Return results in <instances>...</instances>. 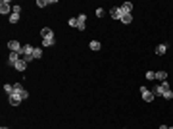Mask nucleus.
<instances>
[{
    "instance_id": "10",
    "label": "nucleus",
    "mask_w": 173,
    "mask_h": 129,
    "mask_svg": "<svg viewBox=\"0 0 173 129\" xmlns=\"http://www.w3.org/2000/svg\"><path fill=\"white\" fill-rule=\"evenodd\" d=\"M40 37H43V39H46V37H54V33H52L50 27H43V29H40Z\"/></svg>"
},
{
    "instance_id": "26",
    "label": "nucleus",
    "mask_w": 173,
    "mask_h": 129,
    "mask_svg": "<svg viewBox=\"0 0 173 129\" xmlns=\"http://www.w3.org/2000/svg\"><path fill=\"white\" fill-rule=\"evenodd\" d=\"M104 14H106V12L102 10V8H98V10H96V15H98V18H102V15H104Z\"/></svg>"
},
{
    "instance_id": "7",
    "label": "nucleus",
    "mask_w": 173,
    "mask_h": 129,
    "mask_svg": "<svg viewBox=\"0 0 173 129\" xmlns=\"http://www.w3.org/2000/svg\"><path fill=\"white\" fill-rule=\"evenodd\" d=\"M21 60V54L19 52H10V58H8V62H10V66H15V64Z\"/></svg>"
},
{
    "instance_id": "3",
    "label": "nucleus",
    "mask_w": 173,
    "mask_h": 129,
    "mask_svg": "<svg viewBox=\"0 0 173 129\" xmlns=\"http://www.w3.org/2000/svg\"><path fill=\"white\" fill-rule=\"evenodd\" d=\"M141 95H142V98H144V102H152V100L156 98L154 95H152L150 91H148L146 87H141Z\"/></svg>"
},
{
    "instance_id": "17",
    "label": "nucleus",
    "mask_w": 173,
    "mask_h": 129,
    "mask_svg": "<svg viewBox=\"0 0 173 129\" xmlns=\"http://www.w3.org/2000/svg\"><path fill=\"white\" fill-rule=\"evenodd\" d=\"M4 92H6L8 96L14 95V85H8V83H4Z\"/></svg>"
},
{
    "instance_id": "25",
    "label": "nucleus",
    "mask_w": 173,
    "mask_h": 129,
    "mask_svg": "<svg viewBox=\"0 0 173 129\" xmlns=\"http://www.w3.org/2000/svg\"><path fill=\"white\" fill-rule=\"evenodd\" d=\"M69 25H71V27H77V23H79V21H77V18H71V19H69Z\"/></svg>"
},
{
    "instance_id": "6",
    "label": "nucleus",
    "mask_w": 173,
    "mask_h": 129,
    "mask_svg": "<svg viewBox=\"0 0 173 129\" xmlns=\"http://www.w3.org/2000/svg\"><path fill=\"white\" fill-rule=\"evenodd\" d=\"M110 14H112V18L114 19H121V15H123V10H121V6H115V8H112V10H110Z\"/></svg>"
},
{
    "instance_id": "21",
    "label": "nucleus",
    "mask_w": 173,
    "mask_h": 129,
    "mask_svg": "<svg viewBox=\"0 0 173 129\" xmlns=\"http://www.w3.org/2000/svg\"><path fill=\"white\" fill-rule=\"evenodd\" d=\"M163 98H166V100H171V98H173V91H171V89L163 92Z\"/></svg>"
},
{
    "instance_id": "15",
    "label": "nucleus",
    "mask_w": 173,
    "mask_h": 129,
    "mask_svg": "<svg viewBox=\"0 0 173 129\" xmlns=\"http://www.w3.org/2000/svg\"><path fill=\"white\" fill-rule=\"evenodd\" d=\"M121 10H123V14H131V12H133V4H131V2H125L121 6Z\"/></svg>"
},
{
    "instance_id": "5",
    "label": "nucleus",
    "mask_w": 173,
    "mask_h": 129,
    "mask_svg": "<svg viewBox=\"0 0 173 129\" xmlns=\"http://www.w3.org/2000/svg\"><path fill=\"white\" fill-rule=\"evenodd\" d=\"M152 95H154V96H163V92H166V91H163V87H162V83H156V85L154 87H152Z\"/></svg>"
},
{
    "instance_id": "27",
    "label": "nucleus",
    "mask_w": 173,
    "mask_h": 129,
    "mask_svg": "<svg viewBox=\"0 0 173 129\" xmlns=\"http://www.w3.org/2000/svg\"><path fill=\"white\" fill-rule=\"evenodd\" d=\"M158 129H169V127H167V125H160Z\"/></svg>"
},
{
    "instance_id": "19",
    "label": "nucleus",
    "mask_w": 173,
    "mask_h": 129,
    "mask_svg": "<svg viewBox=\"0 0 173 129\" xmlns=\"http://www.w3.org/2000/svg\"><path fill=\"white\" fill-rule=\"evenodd\" d=\"M37 6L44 8V6H50V0H37Z\"/></svg>"
},
{
    "instance_id": "22",
    "label": "nucleus",
    "mask_w": 173,
    "mask_h": 129,
    "mask_svg": "<svg viewBox=\"0 0 173 129\" xmlns=\"http://www.w3.org/2000/svg\"><path fill=\"white\" fill-rule=\"evenodd\" d=\"M146 79H148V81L156 79V71H146Z\"/></svg>"
},
{
    "instance_id": "4",
    "label": "nucleus",
    "mask_w": 173,
    "mask_h": 129,
    "mask_svg": "<svg viewBox=\"0 0 173 129\" xmlns=\"http://www.w3.org/2000/svg\"><path fill=\"white\" fill-rule=\"evenodd\" d=\"M8 48H10L12 52H21V44H19L18 41H14V39H12V41H8Z\"/></svg>"
},
{
    "instance_id": "24",
    "label": "nucleus",
    "mask_w": 173,
    "mask_h": 129,
    "mask_svg": "<svg viewBox=\"0 0 173 129\" xmlns=\"http://www.w3.org/2000/svg\"><path fill=\"white\" fill-rule=\"evenodd\" d=\"M33 56H35V58H40V56H43V48H35Z\"/></svg>"
},
{
    "instance_id": "13",
    "label": "nucleus",
    "mask_w": 173,
    "mask_h": 129,
    "mask_svg": "<svg viewBox=\"0 0 173 129\" xmlns=\"http://www.w3.org/2000/svg\"><path fill=\"white\" fill-rule=\"evenodd\" d=\"M119 21H121V23H125V25H129V23L133 21V15H131V14H123Z\"/></svg>"
},
{
    "instance_id": "14",
    "label": "nucleus",
    "mask_w": 173,
    "mask_h": 129,
    "mask_svg": "<svg viewBox=\"0 0 173 129\" xmlns=\"http://www.w3.org/2000/svg\"><path fill=\"white\" fill-rule=\"evenodd\" d=\"M166 50H167V44H158V46H156V54L158 56L166 54Z\"/></svg>"
},
{
    "instance_id": "9",
    "label": "nucleus",
    "mask_w": 173,
    "mask_h": 129,
    "mask_svg": "<svg viewBox=\"0 0 173 129\" xmlns=\"http://www.w3.org/2000/svg\"><path fill=\"white\" fill-rule=\"evenodd\" d=\"M156 81H167V71L166 70L156 71Z\"/></svg>"
},
{
    "instance_id": "8",
    "label": "nucleus",
    "mask_w": 173,
    "mask_h": 129,
    "mask_svg": "<svg viewBox=\"0 0 173 129\" xmlns=\"http://www.w3.org/2000/svg\"><path fill=\"white\" fill-rule=\"evenodd\" d=\"M33 52H35V46H33V44H23V48H21V52H19V54H21V56H27V54H33Z\"/></svg>"
},
{
    "instance_id": "20",
    "label": "nucleus",
    "mask_w": 173,
    "mask_h": 129,
    "mask_svg": "<svg viewBox=\"0 0 173 129\" xmlns=\"http://www.w3.org/2000/svg\"><path fill=\"white\" fill-rule=\"evenodd\" d=\"M19 21V14H10V23H18Z\"/></svg>"
},
{
    "instance_id": "18",
    "label": "nucleus",
    "mask_w": 173,
    "mask_h": 129,
    "mask_svg": "<svg viewBox=\"0 0 173 129\" xmlns=\"http://www.w3.org/2000/svg\"><path fill=\"white\" fill-rule=\"evenodd\" d=\"M100 48H102V44L98 41H90V50H100Z\"/></svg>"
},
{
    "instance_id": "23",
    "label": "nucleus",
    "mask_w": 173,
    "mask_h": 129,
    "mask_svg": "<svg viewBox=\"0 0 173 129\" xmlns=\"http://www.w3.org/2000/svg\"><path fill=\"white\" fill-rule=\"evenodd\" d=\"M12 14H21V6H19V4H15V6L12 8Z\"/></svg>"
},
{
    "instance_id": "28",
    "label": "nucleus",
    "mask_w": 173,
    "mask_h": 129,
    "mask_svg": "<svg viewBox=\"0 0 173 129\" xmlns=\"http://www.w3.org/2000/svg\"><path fill=\"white\" fill-rule=\"evenodd\" d=\"M0 129H8V127H0Z\"/></svg>"
},
{
    "instance_id": "16",
    "label": "nucleus",
    "mask_w": 173,
    "mask_h": 129,
    "mask_svg": "<svg viewBox=\"0 0 173 129\" xmlns=\"http://www.w3.org/2000/svg\"><path fill=\"white\" fill-rule=\"evenodd\" d=\"M54 43H56V39H54V37H46V39H43V46H52Z\"/></svg>"
},
{
    "instance_id": "29",
    "label": "nucleus",
    "mask_w": 173,
    "mask_h": 129,
    "mask_svg": "<svg viewBox=\"0 0 173 129\" xmlns=\"http://www.w3.org/2000/svg\"><path fill=\"white\" fill-rule=\"evenodd\" d=\"M169 129H173V127H169Z\"/></svg>"
},
{
    "instance_id": "12",
    "label": "nucleus",
    "mask_w": 173,
    "mask_h": 129,
    "mask_svg": "<svg viewBox=\"0 0 173 129\" xmlns=\"http://www.w3.org/2000/svg\"><path fill=\"white\" fill-rule=\"evenodd\" d=\"M14 67H15V70H18V71H25V67H27V62H25V60L21 58V60H19V62L15 64Z\"/></svg>"
},
{
    "instance_id": "2",
    "label": "nucleus",
    "mask_w": 173,
    "mask_h": 129,
    "mask_svg": "<svg viewBox=\"0 0 173 129\" xmlns=\"http://www.w3.org/2000/svg\"><path fill=\"white\" fill-rule=\"evenodd\" d=\"M12 8H14V6H12V4L8 2V0H2V2H0V14H2V15L10 14V12H12Z\"/></svg>"
},
{
    "instance_id": "11",
    "label": "nucleus",
    "mask_w": 173,
    "mask_h": 129,
    "mask_svg": "<svg viewBox=\"0 0 173 129\" xmlns=\"http://www.w3.org/2000/svg\"><path fill=\"white\" fill-rule=\"evenodd\" d=\"M8 98H10V104H12V106H19V102H21V98H19L15 92H14V95H10Z\"/></svg>"
},
{
    "instance_id": "1",
    "label": "nucleus",
    "mask_w": 173,
    "mask_h": 129,
    "mask_svg": "<svg viewBox=\"0 0 173 129\" xmlns=\"http://www.w3.org/2000/svg\"><path fill=\"white\" fill-rule=\"evenodd\" d=\"M14 92H15V95H18L21 100H25L27 96H29V92L25 91V89H23V85H21V83H15V85H14Z\"/></svg>"
}]
</instances>
